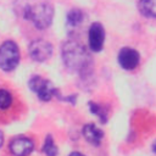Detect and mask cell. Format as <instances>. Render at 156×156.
<instances>
[{"instance_id": "2", "label": "cell", "mask_w": 156, "mask_h": 156, "mask_svg": "<svg viewBox=\"0 0 156 156\" xmlns=\"http://www.w3.org/2000/svg\"><path fill=\"white\" fill-rule=\"evenodd\" d=\"M62 58L65 66L69 71L78 73L80 77L84 78L91 73L93 60L80 43L74 40L65 43L62 46Z\"/></svg>"}, {"instance_id": "3", "label": "cell", "mask_w": 156, "mask_h": 156, "mask_svg": "<svg viewBox=\"0 0 156 156\" xmlns=\"http://www.w3.org/2000/svg\"><path fill=\"white\" fill-rule=\"evenodd\" d=\"M20 63V50L13 40H6L0 45V68L5 72L13 71Z\"/></svg>"}, {"instance_id": "4", "label": "cell", "mask_w": 156, "mask_h": 156, "mask_svg": "<svg viewBox=\"0 0 156 156\" xmlns=\"http://www.w3.org/2000/svg\"><path fill=\"white\" fill-rule=\"evenodd\" d=\"M28 85L38 95V98L43 101H49V100H51L52 96L58 98L57 89L52 85V83L50 80L44 79L43 77H39V76L32 77L28 82Z\"/></svg>"}, {"instance_id": "14", "label": "cell", "mask_w": 156, "mask_h": 156, "mask_svg": "<svg viewBox=\"0 0 156 156\" xmlns=\"http://www.w3.org/2000/svg\"><path fill=\"white\" fill-rule=\"evenodd\" d=\"M12 104V95L6 89H0V108L6 110Z\"/></svg>"}, {"instance_id": "1", "label": "cell", "mask_w": 156, "mask_h": 156, "mask_svg": "<svg viewBox=\"0 0 156 156\" xmlns=\"http://www.w3.org/2000/svg\"><path fill=\"white\" fill-rule=\"evenodd\" d=\"M16 10L37 29H46L52 22L54 7L49 0H16Z\"/></svg>"}, {"instance_id": "15", "label": "cell", "mask_w": 156, "mask_h": 156, "mask_svg": "<svg viewBox=\"0 0 156 156\" xmlns=\"http://www.w3.org/2000/svg\"><path fill=\"white\" fill-rule=\"evenodd\" d=\"M69 156H85V155H83L82 152H78V151H73L69 154Z\"/></svg>"}, {"instance_id": "9", "label": "cell", "mask_w": 156, "mask_h": 156, "mask_svg": "<svg viewBox=\"0 0 156 156\" xmlns=\"http://www.w3.org/2000/svg\"><path fill=\"white\" fill-rule=\"evenodd\" d=\"M83 135L88 143L93 144L94 146H99L104 138V132L100 128H98L95 124L88 123L83 127Z\"/></svg>"}, {"instance_id": "7", "label": "cell", "mask_w": 156, "mask_h": 156, "mask_svg": "<svg viewBox=\"0 0 156 156\" xmlns=\"http://www.w3.org/2000/svg\"><path fill=\"white\" fill-rule=\"evenodd\" d=\"M140 62L139 52L133 48H122L118 52V63L126 71H132L138 67Z\"/></svg>"}, {"instance_id": "13", "label": "cell", "mask_w": 156, "mask_h": 156, "mask_svg": "<svg viewBox=\"0 0 156 156\" xmlns=\"http://www.w3.org/2000/svg\"><path fill=\"white\" fill-rule=\"evenodd\" d=\"M43 151L46 156H56L57 152H58V149L57 146L55 145L54 143V139L51 135H48L46 139H45V143H44V146H43Z\"/></svg>"}, {"instance_id": "11", "label": "cell", "mask_w": 156, "mask_h": 156, "mask_svg": "<svg viewBox=\"0 0 156 156\" xmlns=\"http://www.w3.org/2000/svg\"><path fill=\"white\" fill-rule=\"evenodd\" d=\"M84 20V13L79 9H72L67 12V24L71 27L79 26Z\"/></svg>"}, {"instance_id": "16", "label": "cell", "mask_w": 156, "mask_h": 156, "mask_svg": "<svg viewBox=\"0 0 156 156\" xmlns=\"http://www.w3.org/2000/svg\"><path fill=\"white\" fill-rule=\"evenodd\" d=\"M151 149H152V151H154V154H156V140L152 143V145H151Z\"/></svg>"}, {"instance_id": "8", "label": "cell", "mask_w": 156, "mask_h": 156, "mask_svg": "<svg viewBox=\"0 0 156 156\" xmlns=\"http://www.w3.org/2000/svg\"><path fill=\"white\" fill-rule=\"evenodd\" d=\"M34 149V143L32 139L26 136H18L15 138L10 143V151L15 156H28Z\"/></svg>"}, {"instance_id": "17", "label": "cell", "mask_w": 156, "mask_h": 156, "mask_svg": "<svg viewBox=\"0 0 156 156\" xmlns=\"http://www.w3.org/2000/svg\"><path fill=\"white\" fill-rule=\"evenodd\" d=\"M2 143H4V135H2V133L0 132V147H1V145H2Z\"/></svg>"}, {"instance_id": "10", "label": "cell", "mask_w": 156, "mask_h": 156, "mask_svg": "<svg viewBox=\"0 0 156 156\" xmlns=\"http://www.w3.org/2000/svg\"><path fill=\"white\" fill-rule=\"evenodd\" d=\"M138 6L144 16L156 18V0H139Z\"/></svg>"}, {"instance_id": "12", "label": "cell", "mask_w": 156, "mask_h": 156, "mask_svg": "<svg viewBox=\"0 0 156 156\" xmlns=\"http://www.w3.org/2000/svg\"><path fill=\"white\" fill-rule=\"evenodd\" d=\"M89 108H90V111L94 115H96L99 117V119L101 121V123H106L107 122V108L106 107H104L100 104H96V102L90 101L89 102Z\"/></svg>"}, {"instance_id": "5", "label": "cell", "mask_w": 156, "mask_h": 156, "mask_svg": "<svg viewBox=\"0 0 156 156\" xmlns=\"http://www.w3.org/2000/svg\"><path fill=\"white\" fill-rule=\"evenodd\" d=\"M52 45L45 39H34L28 46L30 57L37 62H44L52 56Z\"/></svg>"}, {"instance_id": "6", "label": "cell", "mask_w": 156, "mask_h": 156, "mask_svg": "<svg viewBox=\"0 0 156 156\" xmlns=\"http://www.w3.org/2000/svg\"><path fill=\"white\" fill-rule=\"evenodd\" d=\"M88 41H89V48L91 51L99 52L102 50L104 43H105V29L101 23L94 22L89 27Z\"/></svg>"}]
</instances>
